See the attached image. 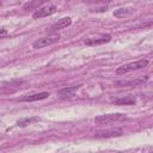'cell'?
<instances>
[{
  "label": "cell",
  "mask_w": 153,
  "mask_h": 153,
  "mask_svg": "<svg viewBox=\"0 0 153 153\" xmlns=\"http://www.w3.org/2000/svg\"><path fill=\"white\" fill-rule=\"evenodd\" d=\"M39 118L38 117H31V118H20V120H18V122H17V124L19 126V127H26V126H29L30 123H32V122H35V121H38Z\"/></svg>",
  "instance_id": "obj_14"
},
{
  "label": "cell",
  "mask_w": 153,
  "mask_h": 153,
  "mask_svg": "<svg viewBox=\"0 0 153 153\" xmlns=\"http://www.w3.org/2000/svg\"><path fill=\"white\" fill-rule=\"evenodd\" d=\"M133 11H134L133 8H118V10H116L114 12V17H116V18H123V17H127V16L131 14Z\"/></svg>",
  "instance_id": "obj_13"
},
{
  "label": "cell",
  "mask_w": 153,
  "mask_h": 153,
  "mask_svg": "<svg viewBox=\"0 0 153 153\" xmlns=\"http://www.w3.org/2000/svg\"><path fill=\"white\" fill-rule=\"evenodd\" d=\"M60 41V36L59 35H53V36H48V37H42V38H38L37 41H35L32 43V48L35 49H39V48H44V47H48V45H51L56 42Z\"/></svg>",
  "instance_id": "obj_3"
},
{
  "label": "cell",
  "mask_w": 153,
  "mask_h": 153,
  "mask_svg": "<svg viewBox=\"0 0 153 153\" xmlns=\"http://www.w3.org/2000/svg\"><path fill=\"white\" fill-rule=\"evenodd\" d=\"M111 41V36L109 33L106 35H99V36H94V37H88L84 41V43L86 45H90V47H94V45H100V44H104V43H108Z\"/></svg>",
  "instance_id": "obj_4"
},
{
  "label": "cell",
  "mask_w": 153,
  "mask_h": 153,
  "mask_svg": "<svg viewBox=\"0 0 153 153\" xmlns=\"http://www.w3.org/2000/svg\"><path fill=\"white\" fill-rule=\"evenodd\" d=\"M124 120H127V116L123 114H105V115L97 116L94 118V123L98 126H103V124H110V123L124 121Z\"/></svg>",
  "instance_id": "obj_2"
},
{
  "label": "cell",
  "mask_w": 153,
  "mask_h": 153,
  "mask_svg": "<svg viewBox=\"0 0 153 153\" xmlns=\"http://www.w3.org/2000/svg\"><path fill=\"white\" fill-rule=\"evenodd\" d=\"M122 135V129H109V130H100L96 133L97 137H112Z\"/></svg>",
  "instance_id": "obj_11"
},
{
  "label": "cell",
  "mask_w": 153,
  "mask_h": 153,
  "mask_svg": "<svg viewBox=\"0 0 153 153\" xmlns=\"http://www.w3.org/2000/svg\"><path fill=\"white\" fill-rule=\"evenodd\" d=\"M0 5H1V0H0Z\"/></svg>",
  "instance_id": "obj_16"
},
{
  "label": "cell",
  "mask_w": 153,
  "mask_h": 153,
  "mask_svg": "<svg viewBox=\"0 0 153 153\" xmlns=\"http://www.w3.org/2000/svg\"><path fill=\"white\" fill-rule=\"evenodd\" d=\"M49 0H30L26 4L23 5V10L29 11V10H37L38 7H41L43 4L48 2Z\"/></svg>",
  "instance_id": "obj_12"
},
{
  "label": "cell",
  "mask_w": 153,
  "mask_h": 153,
  "mask_svg": "<svg viewBox=\"0 0 153 153\" xmlns=\"http://www.w3.org/2000/svg\"><path fill=\"white\" fill-rule=\"evenodd\" d=\"M111 102L115 105H134L136 103V99L133 96H126V97H118L111 99Z\"/></svg>",
  "instance_id": "obj_9"
},
{
  "label": "cell",
  "mask_w": 153,
  "mask_h": 153,
  "mask_svg": "<svg viewBox=\"0 0 153 153\" xmlns=\"http://www.w3.org/2000/svg\"><path fill=\"white\" fill-rule=\"evenodd\" d=\"M148 76H143V78H136V79H131V80H118L115 82V86L117 87H133V86H140L142 84H145L147 81Z\"/></svg>",
  "instance_id": "obj_5"
},
{
  "label": "cell",
  "mask_w": 153,
  "mask_h": 153,
  "mask_svg": "<svg viewBox=\"0 0 153 153\" xmlns=\"http://www.w3.org/2000/svg\"><path fill=\"white\" fill-rule=\"evenodd\" d=\"M148 65V60L146 59H141V60H137L135 62H130V63H126V65H122L120 66L117 69H116V74L121 75V74H127L129 72H133V71H136V69H141L143 67H146Z\"/></svg>",
  "instance_id": "obj_1"
},
{
  "label": "cell",
  "mask_w": 153,
  "mask_h": 153,
  "mask_svg": "<svg viewBox=\"0 0 153 153\" xmlns=\"http://www.w3.org/2000/svg\"><path fill=\"white\" fill-rule=\"evenodd\" d=\"M49 97L48 92H41V93H35V94H30V96H24L22 97L19 100L20 102H36V100H41V99H45Z\"/></svg>",
  "instance_id": "obj_10"
},
{
  "label": "cell",
  "mask_w": 153,
  "mask_h": 153,
  "mask_svg": "<svg viewBox=\"0 0 153 153\" xmlns=\"http://www.w3.org/2000/svg\"><path fill=\"white\" fill-rule=\"evenodd\" d=\"M56 12V7L55 6H49V7H43V8H38L33 14L32 18L33 19H39V18H44L48 16H51Z\"/></svg>",
  "instance_id": "obj_6"
},
{
  "label": "cell",
  "mask_w": 153,
  "mask_h": 153,
  "mask_svg": "<svg viewBox=\"0 0 153 153\" xmlns=\"http://www.w3.org/2000/svg\"><path fill=\"white\" fill-rule=\"evenodd\" d=\"M81 85H76V86H69V87H65L57 91V96L62 97V98H71L74 96V93L80 88Z\"/></svg>",
  "instance_id": "obj_8"
},
{
  "label": "cell",
  "mask_w": 153,
  "mask_h": 153,
  "mask_svg": "<svg viewBox=\"0 0 153 153\" xmlns=\"http://www.w3.org/2000/svg\"><path fill=\"white\" fill-rule=\"evenodd\" d=\"M71 24H72V19L69 17H65V18H61L60 20H57L56 23H54L49 29H50V31H57V30L69 26Z\"/></svg>",
  "instance_id": "obj_7"
},
{
  "label": "cell",
  "mask_w": 153,
  "mask_h": 153,
  "mask_svg": "<svg viewBox=\"0 0 153 153\" xmlns=\"http://www.w3.org/2000/svg\"><path fill=\"white\" fill-rule=\"evenodd\" d=\"M5 35H7V30L0 29V37H1V36H5Z\"/></svg>",
  "instance_id": "obj_15"
}]
</instances>
